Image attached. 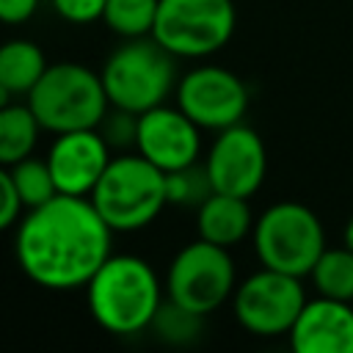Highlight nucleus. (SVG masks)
Returning <instances> with one entry per match:
<instances>
[{
	"label": "nucleus",
	"instance_id": "nucleus-7",
	"mask_svg": "<svg viewBox=\"0 0 353 353\" xmlns=\"http://www.w3.org/2000/svg\"><path fill=\"white\" fill-rule=\"evenodd\" d=\"M163 284L165 298L207 317L234 295V259L229 256V248L199 237L174 254Z\"/></svg>",
	"mask_w": 353,
	"mask_h": 353
},
{
	"label": "nucleus",
	"instance_id": "nucleus-8",
	"mask_svg": "<svg viewBox=\"0 0 353 353\" xmlns=\"http://www.w3.org/2000/svg\"><path fill=\"white\" fill-rule=\"evenodd\" d=\"M234 25L232 0H160L152 36L176 58H207L229 44Z\"/></svg>",
	"mask_w": 353,
	"mask_h": 353
},
{
	"label": "nucleus",
	"instance_id": "nucleus-25",
	"mask_svg": "<svg viewBox=\"0 0 353 353\" xmlns=\"http://www.w3.org/2000/svg\"><path fill=\"white\" fill-rule=\"evenodd\" d=\"M22 201L17 196L14 179H11V168L0 165V232L11 229L19 223V212H22Z\"/></svg>",
	"mask_w": 353,
	"mask_h": 353
},
{
	"label": "nucleus",
	"instance_id": "nucleus-24",
	"mask_svg": "<svg viewBox=\"0 0 353 353\" xmlns=\"http://www.w3.org/2000/svg\"><path fill=\"white\" fill-rule=\"evenodd\" d=\"M55 14L72 25H91L102 19L108 0H50Z\"/></svg>",
	"mask_w": 353,
	"mask_h": 353
},
{
	"label": "nucleus",
	"instance_id": "nucleus-28",
	"mask_svg": "<svg viewBox=\"0 0 353 353\" xmlns=\"http://www.w3.org/2000/svg\"><path fill=\"white\" fill-rule=\"evenodd\" d=\"M345 245L347 248H353V218L347 221V226H345Z\"/></svg>",
	"mask_w": 353,
	"mask_h": 353
},
{
	"label": "nucleus",
	"instance_id": "nucleus-2",
	"mask_svg": "<svg viewBox=\"0 0 353 353\" xmlns=\"http://www.w3.org/2000/svg\"><path fill=\"white\" fill-rule=\"evenodd\" d=\"M88 312L99 328L116 336H130L152 325L165 284L154 268L132 254H110L85 284Z\"/></svg>",
	"mask_w": 353,
	"mask_h": 353
},
{
	"label": "nucleus",
	"instance_id": "nucleus-11",
	"mask_svg": "<svg viewBox=\"0 0 353 353\" xmlns=\"http://www.w3.org/2000/svg\"><path fill=\"white\" fill-rule=\"evenodd\" d=\"M204 168L218 193L251 199L268 174V152L259 132L243 121L221 130L204 157Z\"/></svg>",
	"mask_w": 353,
	"mask_h": 353
},
{
	"label": "nucleus",
	"instance_id": "nucleus-17",
	"mask_svg": "<svg viewBox=\"0 0 353 353\" xmlns=\"http://www.w3.org/2000/svg\"><path fill=\"white\" fill-rule=\"evenodd\" d=\"M39 132L41 124L28 102H11L0 108V165L11 168L19 160L30 157L39 143Z\"/></svg>",
	"mask_w": 353,
	"mask_h": 353
},
{
	"label": "nucleus",
	"instance_id": "nucleus-16",
	"mask_svg": "<svg viewBox=\"0 0 353 353\" xmlns=\"http://www.w3.org/2000/svg\"><path fill=\"white\" fill-rule=\"evenodd\" d=\"M47 66L44 50L30 39H11L0 44V83L14 97H28Z\"/></svg>",
	"mask_w": 353,
	"mask_h": 353
},
{
	"label": "nucleus",
	"instance_id": "nucleus-10",
	"mask_svg": "<svg viewBox=\"0 0 353 353\" xmlns=\"http://www.w3.org/2000/svg\"><path fill=\"white\" fill-rule=\"evenodd\" d=\"M176 108L201 130H226L240 124L248 108L245 83L223 66H196L176 83Z\"/></svg>",
	"mask_w": 353,
	"mask_h": 353
},
{
	"label": "nucleus",
	"instance_id": "nucleus-22",
	"mask_svg": "<svg viewBox=\"0 0 353 353\" xmlns=\"http://www.w3.org/2000/svg\"><path fill=\"white\" fill-rule=\"evenodd\" d=\"M212 193H215V188L210 182V174H207L204 163L201 165L193 163V165H185V168H176V171L165 174V199H168V204L196 210Z\"/></svg>",
	"mask_w": 353,
	"mask_h": 353
},
{
	"label": "nucleus",
	"instance_id": "nucleus-5",
	"mask_svg": "<svg viewBox=\"0 0 353 353\" xmlns=\"http://www.w3.org/2000/svg\"><path fill=\"white\" fill-rule=\"evenodd\" d=\"M88 199L113 232H138L168 204L165 174L138 152H121L110 157Z\"/></svg>",
	"mask_w": 353,
	"mask_h": 353
},
{
	"label": "nucleus",
	"instance_id": "nucleus-12",
	"mask_svg": "<svg viewBox=\"0 0 353 353\" xmlns=\"http://www.w3.org/2000/svg\"><path fill=\"white\" fill-rule=\"evenodd\" d=\"M135 152L163 174L193 165L201 154V127L185 110L163 102L138 116Z\"/></svg>",
	"mask_w": 353,
	"mask_h": 353
},
{
	"label": "nucleus",
	"instance_id": "nucleus-14",
	"mask_svg": "<svg viewBox=\"0 0 353 353\" xmlns=\"http://www.w3.org/2000/svg\"><path fill=\"white\" fill-rule=\"evenodd\" d=\"M295 353H353V303L317 295L290 328Z\"/></svg>",
	"mask_w": 353,
	"mask_h": 353
},
{
	"label": "nucleus",
	"instance_id": "nucleus-20",
	"mask_svg": "<svg viewBox=\"0 0 353 353\" xmlns=\"http://www.w3.org/2000/svg\"><path fill=\"white\" fill-rule=\"evenodd\" d=\"M11 179H14L17 196H19L25 210L41 207L58 196V188H55V179H52L47 160H39L33 154L19 160L17 165H11Z\"/></svg>",
	"mask_w": 353,
	"mask_h": 353
},
{
	"label": "nucleus",
	"instance_id": "nucleus-21",
	"mask_svg": "<svg viewBox=\"0 0 353 353\" xmlns=\"http://www.w3.org/2000/svg\"><path fill=\"white\" fill-rule=\"evenodd\" d=\"M154 331V336H160L168 345H190L201 336L204 328V314L190 312L179 303H174L171 298H165L149 325Z\"/></svg>",
	"mask_w": 353,
	"mask_h": 353
},
{
	"label": "nucleus",
	"instance_id": "nucleus-3",
	"mask_svg": "<svg viewBox=\"0 0 353 353\" xmlns=\"http://www.w3.org/2000/svg\"><path fill=\"white\" fill-rule=\"evenodd\" d=\"M176 55H171L154 36L124 39L102 63V85L113 108L146 113L176 91Z\"/></svg>",
	"mask_w": 353,
	"mask_h": 353
},
{
	"label": "nucleus",
	"instance_id": "nucleus-27",
	"mask_svg": "<svg viewBox=\"0 0 353 353\" xmlns=\"http://www.w3.org/2000/svg\"><path fill=\"white\" fill-rule=\"evenodd\" d=\"M11 102H14V94L0 83V108H6V105H11Z\"/></svg>",
	"mask_w": 353,
	"mask_h": 353
},
{
	"label": "nucleus",
	"instance_id": "nucleus-19",
	"mask_svg": "<svg viewBox=\"0 0 353 353\" xmlns=\"http://www.w3.org/2000/svg\"><path fill=\"white\" fill-rule=\"evenodd\" d=\"M160 0H108L102 22L121 39L152 36Z\"/></svg>",
	"mask_w": 353,
	"mask_h": 353
},
{
	"label": "nucleus",
	"instance_id": "nucleus-1",
	"mask_svg": "<svg viewBox=\"0 0 353 353\" xmlns=\"http://www.w3.org/2000/svg\"><path fill=\"white\" fill-rule=\"evenodd\" d=\"M113 229L88 196L58 193L17 223L14 256L19 270L44 290H77L113 254Z\"/></svg>",
	"mask_w": 353,
	"mask_h": 353
},
{
	"label": "nucleus",
	"instance_id": "nucleus-13",
	"mask_svg": "<svg viewBox=\"0 0 353 353\" xmlns=\"http://www.w3.org/2000/svg\"><path fill=\"white\" fill-rule=\"evenodd\" d=\"M113 149L108 141L99 135V130H72L55 135L50 152H47V165L52 171L58 193L66 196H91L97 188L99 176L105 174Z\"/></svg>",
	"mask_w": 353,
	"mask_h": 353
},
{
	"label": "nucleus",
	"instance_id": "nucleus-18",
	"mask_svg": "<svg viewBox=\"0 0 353 353\" xmlns=\"http://www.w3.org/2000/svg\"><path fill=\"white\" fill-rule=\"evenodd\" d=\"M317 295L353 303V248H325L309 273Z\"/></svg>",
	"mask_w": 353,
	"mask_h": 353
},
{
	"label": "nucleus",
	"instance_id": "nucleus-23",
	"mask_svg": "<svg viewBox=\"0 0 353 353\" xmlns=\"http://www.w3.org/2000/svg\"><path fill=\"white\" fill-rule=\"evenodd\" d=\"M99 135L108 141L110 149L116 152H127L135 149V138H138V113L121 110V108H108V113L99 121Z\"/></svg>",
	"mask_w": 353,
	"mask_h": 353
},
{
	"label": "nucleus",
	"instance_id": "nucleus-6",
	"mask_svg": "<svg viewBox=\"0 0 353 353\" xmlns=\"http://www.w3.org/2000/svg\"><path fill=\"white\" fill-rule=\"evenodd\" d=\"M254 251L262 268H273L290 276H309L325 245L320 218L298 201L270 204L254 221Z\"/></svg>",
	"mask_w": 353,
	"mask_h": 353
},
{
	"label": "nucleus",
	"instance_id": "nucleus-9",
	"mask_svg": "<svg viewBox=\"0 0 353 353\" xmlns=\"http://www.w3.org/2000/svg\"><path fill=\"white\" fill-rule=\"evenodd\" d=\"M306 301L309 298L298 276L262 268L234 287L232 309L237 323L248 334L281 336V334H290Z\"/></svg>",
	"mask_w": 353,
	"mask_h": 353
},
{
	"label": "nucleus",
	"instance_id": "nucleus-26",
	"mask_svg": "<svg viewBox=\"0 0 353 353\" xmlns=\"http://www.w3.org/2000/svg\"><path fill=\"white\" fill-rule=\"evenodd\" d=\"M41 0H0V22L3 25H22L28 22Z\"/></svg>",
	"mask_w": 353,
	"mask_h": 353
},
{
	"label": "nucleus",
	"instance_id": "nucleus-15",
	"mask_svg": "<svg viewBox=\"0 0 353 353\" xmlns=\"http://www.w3.org/2000/svg\"><path fill=\"white\" fill-rule=\"evenodd\" d=\"M196 229L201 240L232 248L254 232V215L248 199L232 193H212L196 207Z\"/></svg>",
	"mask_w": 353,
	"mask_h": 353
},
{
	"label": "nucleus",
	"instance_id": "nucleus-4",
	"mask_svg": "<svg viewBox=\"0 0 353 353\" xmlns=\"http://www.w3.org/2000/svg\"><path fill=\"white\" fill-rule=\"evenodd\" d=\"M41 130L61 135L72 130H94L110 108L99 72L83 63H50L39 83L25 97Z\"/></svg>",
	"mask_w": 353,
	"mask_h": 353
}]
</instances>
